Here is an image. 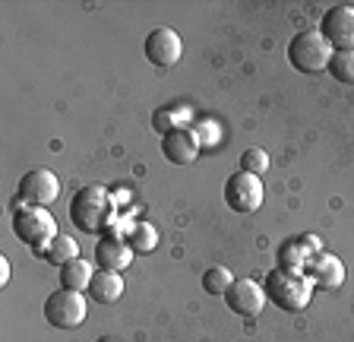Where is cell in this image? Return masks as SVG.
<instances>
[{
    "instance_id": "7c38bea8",
    "label": "cell",
    "mask_w": 354,
    "mask_h": 342,
    "mask_svg": "<svg viewBox=\"0 0 354 342\" xmlns=\"http://www.w3.org/2000/svg\"><path fill=\"white\" fill-rule=\"evenodd\" d=\"M199 149H203V140L193 134L190 127L171 130V134L162 136V156L171 165H193L199 159Z\"/></svg>"
},
{
    "instance_id": "7a4b0ae2",
    "label": "cell",
    "mask_w": 354,
    "mask_h": 342,
    "mask_svg": "<svg viewBox=\"0 0 354 342\" xmlns=\"http://www.w3.org/2000/svg\"><path fill=\"white\" fill-rule=\"evenodd\" d=\"M313 279H310L307 273H288V269L275 267L266 273V282H263V291L266 298L272 301L275 307H281V311H307V305L313 301Z\"/></svg>"
},
{
    "instance_id": "2e32d148",
    "label": "cell",
    "mask_w": 354,
    "mask_h": 342,
    "mask_svg": "<svg viewBox=\"0 0 354 342\" xmlns=\"http://www.w3.org/2000/svg\"><path fill=\"white\" fill-rule=\"evenodd\" d=\"M92 276H95L92 263H86L82 257H76V260H70V263H64V267H60L57 279H60V289L88 291V285H92Z\"/></svg>"
},
{
    "instance_id": "277c9868",
    "label": "cell",
    "mask_w": 354,
    "mask_h": 342,
    "mask_svg": "<svg viewBox=\"0 0 354 342\" xmlns=\"http://www.w3.org/2000/svg\"><path fill=\"white\" fill-rule=\"evenodd\" d=\"M332 48L319 29H307V32H297L291 42H288V64L297 70V73H323L329 70V60H332Z\"/></svg>"
},
{
    "instance_id": "4fadbf2b",
    "label": "cell",
    "mask_w": 354,
    "mask_h": 342,
    "mask_svg": "<svg viewBox=\"0 0 354 342\" xmlns=\"http://www.w3.org/2000/svg\"><path fill=\"white\" fill-rule=\"evenodd\" d=\"M307 276L313 279L317 289H326V291H335L345 285V263L335 257V253H317L313 263L307 267Z\"/></svg>"
},
{
    "instance_id": "d6986e66",
    "label": "cell",
    "mask_w": 354,
    "mask_h": 342,
    "mask_svg": "<svg viewBox=\"0 0 354 342\" xmlns=\"http://www.w3.org/2000/svg\"><path fill=\"white\" fill-rule=\"evenodd\" d=\"M127 244L133 247V253H152L158 247V231L152 222H133V228L127 231Z\"/></svg>"
},
{
    "instance_id": "5b68a950",
    "label": "cell",
    "mask_w": 354,
    "mask_h": 342,
    "mask_svg": "<svg viewBox=\"0 0 354 342\" xmlns=\"http://www.w3.org/2000/svg\"><path fill=\"white\" fill-rule=\"evenodd\" d=\"M225 206L237 216H253L263 209V197H266V187L257 174H247V171H234L228 181H225Z\"/></svg>"
},
{
    "instance_id": "30bf717a",
    "label": "cell",
    "mask_w": 354,
    "mask_h": 342,
    "mask_svg": "<svg viewBox=\"0 0 354 342\" xmlns=\"http://www.w3.org/2000/svg\"><path fill=\"white\" fill-rule=\"evenodd\" d=\"M221 298H225L228 311L237 314V317H259L266 301H269L263 285H257V279H234V285H231Z\"/></svg>"
},
{
    "instance_id": "7402d4cb",
    "label": "cell",
    "mask_w": 354,
    "mask_h": 342,
    "mask_svg": "<svg viewBox=\"0 0 354 342\" xmlns=\"http://www.w3.org/2000/svg\"><path fill=\"white\" fill-rule=\"evenodd\" d=\"M241 171H247V174H257V178H263L266 171H269V152H266L263 146H250L241 152Z\"/></svg>"
},
{
    "instance_id": "5bb4252c",
    "label": "cell",
    "mask_w": 354,
    "mask_h": 342,
    "mask_svg": "<svg viewBox=\"0 0 354 342\" xmlns=\"http://www.w3.org/2000/svg\"><path fill=\"white\" fill-rule=\"evenodd\" d=\"M133 263V247L124 238H108L102 235V241L95 244V267L111 269V273H124Z\"/></svg>"
},
{
    "instance_id": "52a82bcc",
    "label": "cell",
    "mask_w": 354,
    "mask_h": 342,
    "mask_svg": "<svg viewBox=\"0 0 354 342\" xmlns=\"http://www.w3.org/2000/svg\"><path fill=\"white\" fill-rule=\"evenodd\" d=\"M319 35L329 42L332 51H354V7L335 3L319 19Z\"/></svg>"
},
{
    "instance_id": "9a60e30c",
    "label": "cell",
    "mask_w": 354,
    "mask_h": 342,
    "mask_svg": "<svg viewBox=\"0 0 354 342\" xmlns=\"http://www.w3.org/2000/svg\"><path fill=\"white\" fill-rule=\"evenodd\" d=\"M124 295V276L111 273V269H95L92 276V285H88V298L95 305H114Z\"/></svg>"
},
{
    "instance_id": "6da1fadb",
    "label": "cell",
    "mask_w": 354,
    "mask_h": 342,
    "mask_svg": "<svg viewBox=\"0 0 354 342\" xmlns=\"http://www.w3.org/2000/svg\"><path fill=\"white\" fill-rule=\"evenodd\" d=\"M114 194L98 184H88L76 190L70 200V222L82 231V235H104L108 225L114 222Z\"/></svg>"
},
{
    "instance_id": "603a6c76",
    "label": "cell",
    "mask_w": 354,
    "mask_h": 342,
    "mask_svg": "<svg viewBox=\"0 0 354 342\" xmlns=\"http://www.w3.org/2000/svg\"><path fill=\"white\" fill-rule=\"evenodd\" d=\"M10 282V260L7 257H0V285Z\"/></svg>"
},
{
    "instance_id": "ba28073f",
    "label": "cell",
    "mask_w": 354,
    "mask_h": 342,
    "mask_svg": "<svg viewBox=\"0 0 354 342\" xmlns=\"http://www.w3.org/2000/svg\"><path fill=\"white\" fill-rule=\"evenodd\" d=\"M60 194V178L48 168H32L19 178V200L26 206H51Z\"/></svg>"
},
{
    "instance_id": "cb8c5ba5",
    "label": "cell",
    "mask_w": 354,
    "mask_h": 342,
    "mask_svg": "<svg viewBox=\"0 0 354 342\" xmlns=\"http://www.w3.org/2000/svg\"><path fill=\"white\" fill-rule=\"evenodd\" d=\"M98 342H114V339H98Z\"/></svg>"
},
{
    "instance_id": "3957f363",
    "label": "cell",
    "mask_w": 354,
    "mask_h": 342,
    "mask_svg": "<svg viewBox=\"0 0 354 342\" xmlns=\"http://www.w3.org/2000/svg\"><path fill=\"white\" fill-rule=\"evenodd\" d=\"M10 228H13L16 241L26 244L29 251L44 253L51 247V241L57 238V219L48 206H19L13 209V219H10Z\"/></svg>"
},
{
    "instance_id": "8fae6325",
    "label": "cell",
    "mask_w": 354,
    "mask_h": 342,
    "mask_svg": "<svg viewBox=\"0 0 354 342\" xmlns=\"http://www.w3.org/2000/svg\"><path fill=\"white\" fill-rule=\"evenodd\" d=\"M317 253H323V241L317 235H297V238H288L279 247V267L288 273H307Z\"/></svg>"
},
{
    "instance_id": "e0dca14e",
    "label": "cell",
    "mask_w": 354,
    "mask_h": 342,
    "mask_svg": "<svg viewBox=\"0 0 354 342\" xmlns=\"http://www.w3.org/2000/svg\"><path fill=\"white\" fill-rule=\"evenodd\" d=\"M41 260H48L51 267H64V263H70V260H76L80 257V241H73L70 235H57V238L51 241V247L44 253H38Z\"/></svg>"
},
{
    "instance_id": "8992f818",
    "label": "cell",
    "mask_w": 354,
    "mask_h": 342,
    "mask_svg": "<svg viewBox=\"0 0 354 342\" xmlns=\"http://www.w3.org/2000/svg\"><path fill=\"white\" fill-rule=\"evenodd\" d=\"M86 295L82 291H70V289H57L44 298V320L57 330H76L86 323Z\"/></svg>"
},
{
    "instance_id": "9c48e42d",
    "label": "cell",
    "mask_w": 354,
    "mask_h": 342,
    "mask_svg": "<svg viewBox=\"0 0 354 342\" xmlns=\"http://www.w3.org/2000/svg\"><path fill=\"white\" fill-rule=\"evenodd\" d=\"M142 51H146L149 64L168 70V67H174V64H180V57H184V42H180V35H177L174 29H168V26H158V29H152L146 35V45H142Z\"/></svg>"
},
{
    "instance_id": "ac0fdd59",
    "label": "cell",
    "mask_w": 354,
    "mask_h": 342,
    "mask_svg": "<svg viewBox=\"0 0 354 342\" xmlns=\"http://www.w3.org/2000/svg\"><path fill=\"white\" fill-rule=\"evenodd\" d=\"M193 114L190 108H162V111L152 114V127L158 130V134H171V130H184V127H190Z\"/></svg>"
},
{
    "instance_id": "ffe728a7",
    "label": "cell",
    "mask_w": 354,
    "mask_h": 342,
    "mask_svg": "<svg viewBox=\"0 0 354 342\" xmlns=\"http://www.w3.org/2000/svg\"><path fill=\"white\" fill-rule=\"evenodd\" d=\"M326 73L335 82H342V86H354V51H335Z\"/></svg>"
},
{
    "instance_id": "44dd1931",
    "label": "cell",
    "mask_w": 354,
    "mask_h": 342,
    "mask_svg": "<svg viewBox=\"0 0 354 342\" xmlns=\"http://www.w3.org/2000/svg\"><path fill=\"white\" fill-rule=\"evenodd\" d=\"M234 285V276H231L228 267H209L203 273V289L206 295H225V291Z\"/></svg>"
}]
</instances>
